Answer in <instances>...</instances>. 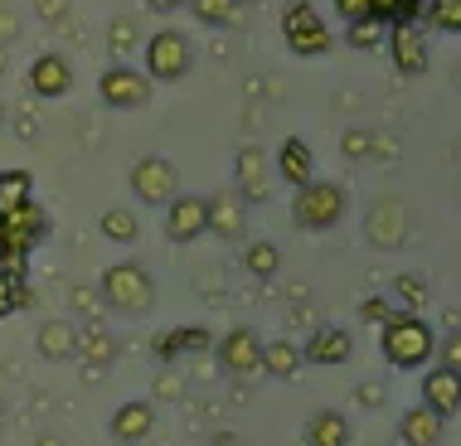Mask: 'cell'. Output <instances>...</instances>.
Masks as SVG:
<instances>
[{"label": "cell", "instance_id": "obj_1", "mask_svg": "<svg viewBox=\"0 0 461 446\" xmlns=\"http://www.w3.org/2000/svg\"><path fill=\"white\" fill-rule=\"evenodd\" d=\"M438 350V340H432V326L422 316H408L398 311L384 320V359H389L393 369H422Z\"/></svg>", "mask_w": 461, "mask_h": 446}, {"label": "cell", "instance_id": "obj_2", "mask_svg": "<svg viewBox=\"0 0 461 446\" xmlns=\"http://www.w3.org/2000/svg\"><path fill=\"white\" fill-rule=\"evenodd\" d=\"M103 301L117 316H146L156 306V281L141 263H112L103 272Z\"/></svg>", "mask_w": 461, "mask_h": 446}, {"label": "cell", "instance_id": "obj_3", "mask_svg": "<svg viewBox=\"0 0 461 446\" xmlns=\"http://www.w3.org/2000/svg\"><path fill=\"white\" fill-rule=\"evenodd\" d=\"M44 238H49V214L34 200L0 214V263H24L30 247H40Z\"/></svg>", "mask_w": 461, "mask_h": 446}, {"label": "cell", "instance_id": "obj_4", "mask_svg": "<svg viewBox=\"0 0 461 446\" xmlns=\"http://www.w3.org/2000/svg\"><path fill=\"white\" fill-rule=\"evenodd\" d=\"M194 68V44L180 30H156L146 40V78L151 83H180Z\"/></svg>", "mask_w": 461, "mask_h": 446}, {"label": "cell", "instance_id": "obj_5", "mask_svg": "<svg viewBox=\"0 0 461 446\" xmlns=\"http://www.w3.org/2000/svg\"><path fill=\"white\" fill-rule=\"evenodd\" d=\"M292 214H296V223H302V228L326 233V228H335V223H340V214H345V190H340V184H330V180H311V184H302V190H296Z\"/></svg>", "mask_w": 461, "mask_h": 446}, {"label": "cell", "instance_id": "obj_6", "mask_svg": "<svg viewBox=\"0 0 461 446\" xmlns=\"http://www.w3.org/2000/svg\"><path fill=\"white\" fill-rule=\"evenodd\" d=\"M282 34H286V44H292V54H302V58H321L330 49V30H326V20L316 15V5H306V0H296V5H286V15H282Z\"/></svg>", "mask_w": 461, "mask_h": 446}, {"label": "cell", "instance_id": "obj_7", "mask_svg": "<svg viewBox=\"0 0 461 446\" xmlns=\"http://www.w3.org/2000/svg\"><path fill=\"white\" fill-rule=\"evenodd\" d=\"M97 97H103L107 107H117V112H136V107L151 103V78L136 73L131 64H112L103 78H97Z\"/></svg>", "mask_w": 461, "mask_h": 446}, {"label": "cell", "instance_id": "obj_8", "mask_svg": "<svg viewBox=\"0 0 461 446\" xmlns=\"http://www.w3.org/2000/svg\"><path fill=\"white\" fill-rule=\"evenodd\" d=\"M131 194L141 204H170L180 194V175L166 156H141L131 165Z\"/></svg>", "mask_w": 461, "mask_h": 446}, {"label": "cell", "instance_id": "obj_9", "mask_svg": "<svg viewBox=\"0 0 461 446\" xmlns=\"http://www.w3.org/2000/svg\"><path fill=\"white\" fill-rule=\"evenodd\" d=\"M199 233H209V200L204 194H176L166 204V238L170 243H194Z\"/></svg>", "mask_w": 461, "mask_h": 446}, {"label": "cell", "instance_id": "obj_10", "mask_svg": "<svg viewBox=\"0 0 461 446\" xmlns=\"http://www.w3.org/2000/svg\"><path fill=\"white\" fill-rule=\"evenodd\" d=\"M219 359H223V369H229V374H239V379L263 374V340H258V334L248 330V326H239V330L223 334Z\"/></svg>", "mask_w": 461, "mask_h": 446}, {"label": "cell", "instance_id": "obj_11", "mask_svg": "<svg viewBox=\"0 0 461 446\" xmlns=\"http://www.w3.org/2000/svg\"><path fill=\"white\" fill-rule=\"evenodd\" d=\"M233 180H239V200L243 204H263L272 180H267V156L258 146H243L239 160H233Z\"/></svg>", "mask_w": 461, "mask_h": 446}, {"label": "cell", "instance_id": "obj_12", "mask_svg": "<svg viewBox=\"0 0 461 446\" xmlns=\"http://www.w3.org/2000/svg\"><path fill=\"white\" fill-rule=\"evenodd\" d=\"M389 44H393L398 73H408V78H422V73H428V40H422L418 20H413V24H393V30H389Z\"/></svg>", "mask_w": 461, "mask_h": 446}, {"label": "cell", "instance_id": "obj_13", "mask_svg": "<svg viewBox=\"0 0 461 446\" xmlns=\"http://www.w3.org/2000/svg\"><path fill=\"white\" fill-rule=\"evenodd\" d=\"M422 407H432L438 417H452L456 407H461V374L456 369H428V379H422Z\"/></svg>", "mask_w": 461, "mask_h": 446}, {"label": "cell", "instance_id": "obj_14", "mask_svg": "<svg viewBox=\"0 0 461 446\" xmlns=\"http://www.w3.org/2000/svg\"><path fill=\"white\" fill-rule=\"evenodd\" d=\"M151 427H156V407L151 403H122L117 413H112V423H107V432H112V442H122V446H136V442H146L151 437Z\"/></svg>", "mask_w": 461, "mask_h": 446}, {"label": "cell", "instance_id": "obj_15", "mask_svg": "<svg viewBox=\"0 0 461 446\" xmlns=\"http://www.w3.org/2000/svg\"><path fill=\"white\" fill-rule=\"evenodd\" d=\"M73 88V68L64 54H40L30 64V93L34 97H64Z\"/></svg>", "mask_w": 461, "mask_h": 446}, {"label": "cell", "instance_id": "obj_16", "mask_svg": "<svg viewBox=\"0 0 461 446\" xmlns=\"http://www.w3.org/2000/svg\"><path fill=\"white\" fill-rule=\"evenodd\" d=\"M350 354H355V340H350V330H340V326H321V330L302 344V359H306V364H345Z\"/></svg>", "mask_w": 461, "mask_h": 446}, {"label": "cell", "instance_id": "obj_17", "mask_svg": "<svg viewBox=\"0 0 461 446\" xmlns=\"http://www.w3.org/2000/svg\"><path fill=\"white\" fill-rule=\"evenodd\" d=\"M277 175L292 184V190H302V184L316 180V156H311V146L302 141V136H286V141L277 146Z\"/></svg>", "mask_w": 461, "mask_h": 446}, {"label": "cell", "instance_id": "obj_18", "mask_svg": "<svg viewBox=\"0 0 461 446\" xmlns=\"http://www.w3.org/2000/svg\"><path fill=\"white\" fill-rule=\"evenodd\" d=\"M447 432V417H438L432 407H408L403 423H398V437H403V446H438Z\"/></svg>", "mask_w": 461, "mask_h": 446}, {"label": "cell", "instance_id": "obj_19", "mask_svg": "<svg viewBox=\"0 0 461 446\" xmlns=\"http://www.w3.org/2000/svg\"><path fill=\"white\" fill-rule=\"evenodd\" d=\"M306 446H350V423L335 407H321L306 423Z\"/></svg>", "mask_w": 461, "mask_h": 446}, {"label": "cell", "instance_id": "obj_20", "mask_svg": "<svg viewBox=\"0 0 461 446\" xmlns=\"http://www.w3.org/2000/svg\"><path fill=\"white\" fill-rule=\"evenodd\" d=\"M34 344H40L44 359H73L78 354V330H73L68 320H44L40 334H34Z\"/></svg>", "mask_w": 461, "mask_h": 446}, {"label": "cell", "instance_id": "obj_21", "mask_svg": "<svg viewBox=\"0 0 461 446\" xmlns=\"http://www.w3.org/2000/svg\"><path fill=\"white\" fill-rule=\"evenodd\" d=\"M209 233H219V238H239V233H243V200H239V190H233V194H214V200H209Z\"/></svg>", "mask_w": 461, "mask_h": 446}, {"label": "cell", "instance_id": "obj_22", "mask_svg": "<svg viewBox=\"0 0 461 446\" xmlns=\"http://www.w3.org/2000/svg\"><path fill=\"white\" fill-rule=\"evenodd\" d=\"M365 233H369V238L379 243V247H398V238H403V209H398L393 200H389V204H379V209L369 214Z\"/></svg>", "mask_w": 461, "mask_h": 446}, {"label": "cell", "instance_id": "obj_23", "mask_svg": "<svg viewBox=\"0 0 461 446\" xmlns=\"http://www.w3.org/2000/svg\"><path fill=\"white\" fill-rule=\"evenodd\" d=\"M302 364H306V359H302V344H292V340H272V344H263V374H272V379H292Z\"/></svg>", "mask_w": 461, "mask_h": 446}, {"label": "cell", "instance_id": "obj_24", "mask_svg": "<svg viewBox=\"0 0 461 446\" xmlns=\"http://www.w3.org/2000/svg\"><path fill=\"white\" fill-rule=\"evenodd\" d=\"M204 344H209L204 330H166V334H156V359L170 364V359H180L190 350H204Z\"/></svg>", "mask_w": 461, "mask_h": 446}, {"label": "cell", "instance_id": "obj_25", "mask_svg": "<svg viewBox=\"0 0 461 446\" xmlns=\"http://www.w3.org/2000/svg\"><path fill=\"white\" fill-rule=\"evenodd\" d=\"M190 5V15L199 24H209V30H229L233 20H239V0H185Z\"/></svg>", "mask_w": 461, "mask_h": 446}, {"label": "cell", "instance_id": "obj_26", "mask_svg": "<svg viewBox=\"0 0 461 446\" xmlns=\"http://www.w3.org/2000/svg\"><path fill=\"white\" fill-rule=\"evenodd\" d=\"M24 200H34V180H30V170H0V214L20 209Z\"/></svg>", "mask_w": 461, "mask_h": 446}, {"label": "cell", "instance_id": "obj_27", "mask_svg": "<svg viewBox=\"0 0 461 446\" xmlns=\"http://www.w3.org/2000/svg\"><path fill=\"white\" fill-rule=\"evenodd\" d=\"M24 301V263H0V320Z\"/></svg>", "mask_w": 461, "mask_h": 446}, {"label": "cell", "instance_id": "obj_28", "mask_svg": "<svg viewBox=\"0 0 461 446\" xmlns=\"http://www.w3.org/2000/svg\"><path fill=\"white\" fill-rule=\"evenodd\" d=\"M97 228H103V238H112V243H136L141 223H136L131 209H107V214L97 219Z\"/></svg>", "mask_w": 461, "mask_h": 446}, {"label": "cell", "instance_id": "obj_29", "mask_svg": "<svg viewBox=\"0 0 461 446\" xmlns=\"http://www.w3.org/2000/svg\"><path fill=\"white\" fill-rule=\"evenodd\" d=\"M277 263H282V253L272 243H253V247H248V272H258V277H272Z\"/></svg>", "mask_w": 461, "mask_h": 446}, {"label": "cell", "instance_id": "obj_30", "mask_svg": "<svg viewBox=\"0 0 461 446\" xmlns=\"http://www.w3.org/2000/svg\"><path fill=\"white\" fill-rule=\"evenodd\" d=\"M78 354H88L93 364H107V359H112V340L103 330H88V334H78Z\"/></svg>", "mask_w": 461, "mask_h": 446}, {"label": "cell", "instance_id": "obj_31", "mask_svg": "<svg viewBox=\"0 0 461 446\" xmlns=\"http://www.w3.org/2000/svg\"><path fill=\"white\" fill-rule=\"evenodd\" d=\"M432 24L447 34H461V0H438L432 5Z\"/></svg>", "mask_w": 461, "mask_h": 446}, {"label": "cell", "instance_id": "obj_32", "mask_svg": "<svg viewBox=\"0 0 461 446\" xmlns=\"http://www.w3.org/2000/svg\"><path fill=\"white\" fill-rule=\"evenodd\" d=\"M107 44H112V54H131V44H136V24H131L127 15H122V20H112Z\"/></svg>", "mask_w": 461, "mask_h": 446}, {"label": "cell", "instance_id": "obj_33", "mask_svg": "<svg viewBox=\"0 0 461 446\" xmlns=\"http://www.w3.org/2000/svg\"><path fill=\"white\" fill-rule=\"evenodd\" d=\"M379 34H384V24L374 20V15H365V20H355V24H350V44H355V49L379 44Z\"/></svg>", "mask_w": 461, "mask_h": 446}, {"label": "cell", "instance_id": "obj_34", "mask_svg": "<svg viewBox=\"0 0 461 446\" xmlns=\"http://www.w3.org/2000/svg\"><path fill=\"white\" fill-rule=\"evenodd\" d=\"M335 10H340V15L355 24V20H365V15H369V0H335Z\"/></svg>", "mask_w": 461, "mask_h": 446}, {"label": "cell", "instance_id": "obj_35", "mask_svg": "<svg viewBox=\"0 0 461 446\" xmlns=\"http://www.w3.org/2000/svg\"><path fill=\"white\" fill-rule=\"evenodd\" d=\"M359 316H365V320H389L393 311H389V301H379V296H374V301L359 306Z\"/></svg>", "mask_w": 461, "mask_h": 446}, {"label": "cell", "instance_id": "obj_36", "mask_svg": "<svg viewBox=\"0 0 461 446\" xmlns=\"http://www.w3.org/2000/svg\"><path fill=\"white\" fill-rule=\"evenodd\" d=\"M442 364H447V369H456V374H461V334H452V340H447V350H442Z\"/></svg>", "mask_w": 461, "mask_h": 446}, {"label": "cell", "instance_id": "obj_37", "mask_svg": "<svg viewBox=\"0 0 461 446\" xmlns=\"http://www.w3.org/2000/svg\"><path fill=\"white\" fill-rule=\"evenodd\" d=\"M365 146H369V136H365V131H350V136H345V151H350V156H359Z\"/></svg>", "mask_w": 461, "mask_h": 446}, {"label": "cell", "instance_id": "obj_38", "mask_svg": "<svg viewBox=\"0 0 461 446\" xmlns=\"http://www.w3.org/2000/svg\"><path fill=\"white\" fill-rule=\"evenodd\" d=\"M146 5H151V10H156V15H170V10H180V5H185V0H146Z\"/></svg>", "mask_w": 461, "mask_h": 446}, {"label": "cell", "instance_id": "obj_39", "mask_svg": "<svg viewBox=\"0 0 461 446\" xmlns=\"http://www.w3.org/2000/svg\"><path fill=\"white\" fill-rule=\"evenodd\" d=\"M0 121H5V103H0Z\"/></svg>", "mask_w": 461, "mask_h": 446}, {"label": "cell", "instance_id": "obj_40", "mask_svg": "<svg viewBox=\"0 0 461 446\" xmlns=\"http://www.w3.org/2000/svg\"><path fill=\"white\" fill-rule=\"evenodd\" d=\"M0 68H5V54H0Z\"/></svg>", "mask_w": 461, "mask_h": 446}]
</instances>
